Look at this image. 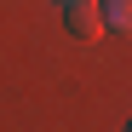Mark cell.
Listing matches in <instances>:
<instances>
[{"label":"cell","instance_id":"cell-1","mask_svg":"<svg viewBox=\"0 0 132 132\" xmlns=\"http://www.w3.org/2000/svg\"><path fill=\"white\" fill-rule=\"evenodd\" d=\"M63 23H69V35H75V40H98V35L109 29L98 0H63Z\"/></svg>","mask_w":132,"mask_h":132},{"label":"cell","instance_id":"cell-2","mask_svg":"<svg viewBox=\"0 0 132 132\" xmlns=\"http://www.w3.org/2000/svg\"><path fill=\"white\" fill-rule=\"evenodd\" d=\"M103 23L121 29V35H132V0H103Z\"/></svg>","mask_w":132,"mask_h":132},{"label":"cell","instance_id":"cell-3","mask_svg":"<svg viewBox=\"0 0 132 132\" xmlns=\"http://www.w3.org/2000/svg\"><path fill=\"white\" fill-rule=\"evenodd\" d=\"M126 132H132V121H126Z\"/></svg>","mask_w":132,"mask_h":132}]
</instances>
